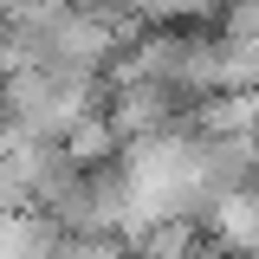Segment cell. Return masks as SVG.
Here are the masks:
<instances>
[{"label": "cell", "mask_w": 259, "mask_h": 259, "mask_svg": "<svg viewBox=\"0 0 259 259\" xmlns=\"http://www.w3.org/2000/svg\"><path fill=\"white\" fill-rule=\"evenodd\" d=\"M59 143H65V156L78 162V168H91V162H110L117 149H123V143H117V130H110V117H104L97 104L84 110V117H71V130H65Z\"/></svg>", "instance_id": "1"}, {"label": "cell", "mask_w": 259, "mask_h": 259, "mask_svg": "<svg viewBox=\"0 0 259 259\" xmlns=\"http://www.w3.org/2000/svg\"><path fill=\"white\" fill-rule=\"evenodd\" d=\"M52 259H130L123 233H59Z\"/></svg>", "instance_id": "2"}]
</instances>
